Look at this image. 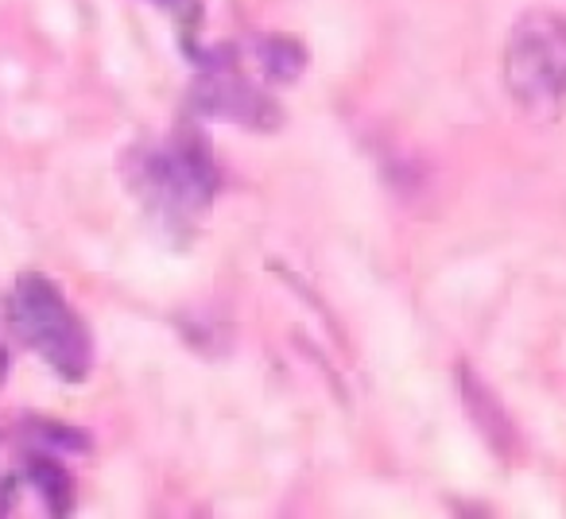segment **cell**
I'll list each match as a JSON object with an SVG mask.
<instances>
[{"instance_id":"obj_1","label":"cell","mask_w":566,"mask_h":519,"mask_svg":"<svg viewBox=\"0 0 566 519\" xmlns=\"http://www.w3.org/2000/svg\"><path fill=\"white\" fill-rule=\"evenodd\" d=\"M504 86L532 117H551L566 102V20L558 12H527L504 47Z\"/></svg>"},{"instance_id":"obj_2","label":"cell","mask_w":566,"mask_h":519,"mask_svg":"<svg viewBox=\"0 0 566 519\" xmlns=\"http://www.w3.org/2000/svg\"><path fill=\"white\" fill-rule=\"evenodd\" d=\"M9 322L17 338L32 346L63 380L78 384L90 372V353H94L90 333L51 279L20 276L17 292L9 299Z\"/></svg>"},{"instance_id":"obj_3","label":"cell","mask_w":566,"mask_h":519,"mask_svg":"<svg viewBox=\"0 0 566 519\" xmlns=\"http://www.w3.org/2000/svg\"><path fill=\"white\" fill-rule=\"evenodd\" d=\"M144 194L167 213V218H195L210 205L213 194V159L202 140L182 133L164 151L144 163Z\"/></svg>"},{"instance_id":"obj_4","label":"cell","mask_w":566,"mask_h":519,"mask_svg":"<svg viewBox=\"0 0 566 519\" xmlns=\"http://www.w3.org/2000/svg\"><path fill=\"white\" fill-rule=\"evenodd\" d=\"M198 97H202V109L213 113V117L241 120V125H256V128L268 125L264 120L268 102L249 86V82L237 78V71L226 63H206Z\"/></svg>"},{"instance_id":"obj_5","label":"cell","mask_w":566,"mask_h":519,"mask_svg":"<svg viewBox=\"0 0 566 519\" xmlns=\"http://www.w3.org/2000/svg\"><path fill=\"white\" fill-rule=\"evenodd\" d=\"M28 473H32V485L40 488L48 511H55V516L71 511V477H66L55 462H48V457H32V462H28Z\"/></svg>"},{"instance_id":"obj_6","label":"cell","mask_w":566,"mask_h":519,"mask_svg":"<svg viewBox=\"0 0 566 519\" xmlns=\"http://www.w3.org/2000/svg\"><path fill=\"white\" fill-rule=\"evenodd\" d=\"M303 47L295 40H272L264 43V66L272 78H295L303 71Z\"/></svg>"},{"instance_id":"obj_7","label":"cell","mask_w":566,"mask_h":519,"mask_svg":"<svg viewBox=\"0 0 566 519\" xmlns=\"http://www.w3.org/2000/svg\"><path fill=\"white\" fill-rule=\"evenodd\" d=\"M4 372H9V353L0 349V380H4Z\"/></svg>"}]
</instances>
